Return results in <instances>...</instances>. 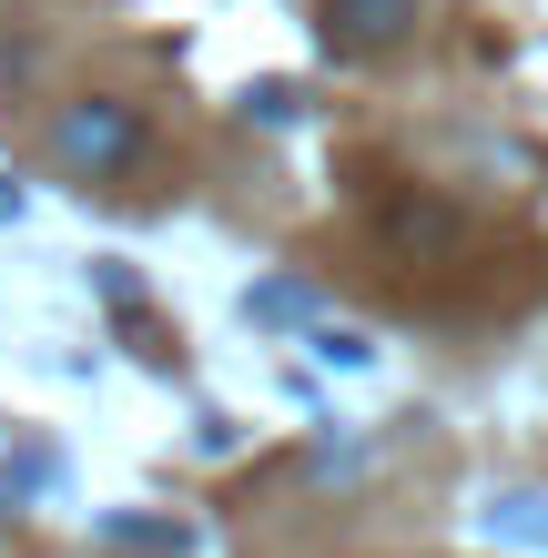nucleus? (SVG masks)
<instances>
[{"label":"nucleus","mask_w":548,"mask_h":558,"mask_svg":"<svg viewBox=\"0 0 548 558\" xmlns=\"http://www.w3.org/2000/svg\"><path fill=\"white\" fill-rule=\"evenodd\" d=\"M244 102L265 112V122H295V102H305V92H295V82H265V92H244Z\"/></svg>","instance_id":"obj_5"},{"label":"nucleus","mask_w":548,"mask_h":558,"mask_svg":"<svg viewBox=\"0 0 548 558\" xmlns=\"http://www.w3.org/2000/svg\"><path fill=\"white\" fill-rule=\"evenodd\" d=\"M143 153H153V133H143V112L122 102V92H82V102H61V122H51V162L72 183H122Z\"/></svg>","instance_id":"obj_1"},{"label":"nucleus","mask_w":548,"mask_h":558,"mask_svg":"<svg viewBox=\"0 0 548 558\" xmlns=\"http://www.w3.org/2000/svg\"><path fill=\"white\" fill-rule=\"evenodd\" d=\"M488 538H508V548H548V498H538V487H508V498H488Z\"/></svg>","instance_id":"obj_4"},{"label":"nucleus","mask_w":548,"mask_h":558,"mask_svg":"<svg viewBox=\"0 0 548 558\" xmlns=\"http://www.w3.org/2000/svg\"><path fill=\"white\" fill-rule=\"evenodd\" d=\"M416 21H427V0H315V41H326L336 61H376V51H397Z\"/></svg>","instance_id":"obj_3"},{"label":"nucleus","mask_w":548,"mask_h":558,"mask_svg":"<svg viewBox=\"0 0 548 558\" xmlns=\"http://www.w3.org/2000/svg\"><path fill=\"white\" fill-rule=\"evenodd\" d=\"M376 234H386L397 265H467L477 254V223L447 204V193H397V204L376 214Z\"/></svg>","instance_id":"obj_2"}]
</instances>
